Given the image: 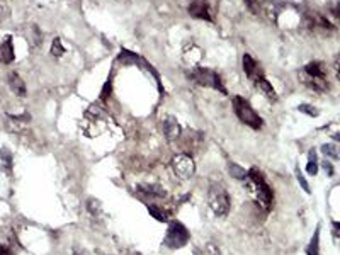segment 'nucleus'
Masks as SVG:
<instances>
[{
    "instance_id": "39448f33",
    "label": "nucleus",
    "mask_w": 340,
    "mask_h": 255,
    "mask_svg": "<svg viewBox=\"0 0 340 255\" xmlns=\"http://www.w3.org/2000/svg\"><path fill=\"white\" fill-rule=\"evenodd\" d=\"M189 230L185 228L182 223L179 221H170L167 233H165V245L172 250H177V248H182L184 245H187L189 242Z\"/></svg>"
},
{
    "instance_id": "c85d7f7f",
    "label": "nucleus",
    "mask_w": 340,
    "mask_h": 255,
    "mask_svg": "<svg viewBox=\"0 0 340 255\" xmlns=\"http://www.w3.org/2000/svg\"><path fill=\"white\" fill-rule=\"evenodd\" d=\"M322 167L325 168V172H327V175H333V168H332V165L328 162H323L322 163Z\"/></svg>"
},
{
    "instance_id": "a878e982",
    "label": "nucleus",
    "mask_w": 340,
    "mask_h": 255,
    "mask_svg": "<svg viewBox=\"0 0 340 255\" xmlns=\"http://www.w3.org/2000/svg\"><path fill=\"white\" fill-rule=\"evenodd\" d=\"M300 111H301V113H308L310 116H313V118L318 116V111L315 108H311V105H300Z\"/></svg>"
},
{
    "instance_id": "0eeeda50",
    "label": "nucleus",
    "mask_w": 340,
    "mask_h": 255,
    "mask_svg": "<svg viewBox=\"0 0 340 255\" xmlns=\"http://www.w3.org/2000/svg\"><path fill=\"white\" fill-rule=\"evenodd\" d=\"M187 10L194 19H203L208 20V23L213 20V10L208 0H190Z\"/></svg>"
},
{
    "instance_id": "4be33fe9",
    "label": "nucleus",
    "mask_w": 340,
    "mask_h": 255,
    "mask_svg": "<svg viewBox=\"0 0 340 255\" xmlns=\"http://www.w3.org/2000/svg\"><path fill=\"white\" fill-rule=\"evenodd\" d=\"M100 209H102V204H100V201L95 199V198H89V201H87V211L90 213V215H94V216L99 215Z\"/></svg>"
},
{
    "instance_id": "2f4dec72",
    "label": "nucleus",
    "mask_w": 340,
    "mask_h": 255,
    "mask_svg": "<svg viewBox=\"0 0 340 255\" xmlns=\"http://www.w3.org/2000/svg\"><path fill=\"white\" fill-rule=\"evenodd\" d=\"M337 78H338V82H340V63H337Z\"/></svg>"
},
{
    "instance_id": "473e14b6",
    "label": "nucleus",
    "mask_w": 340,
    "mask_h": 255,
    "mask_svg": "<svg viewBox=\"0 0 340 255\" xmlns=\"http://www.w3.org/2000/svg\"><path fill=\"white\" fill-rule=\"evenodd\" d=\"M335 140H340V135H335Z\"/></svg>"
},
{
    "instance_id": "6e6552de",
    "label": "nucleus",
    "mask_w": 340,
    "mask_h": 255,
    "mask_svg": "<svg viewBox=\"0 0 340 255\" xmlns=\"http://www.w3.org/2000/svg\"><path fill=\"white\" fill-rule=\"evenodd\" d=\"M243 70H245V75L248 80H252L253 83H257L259 80L265 78V72L264 68L259 65L257 60L252 58L250 55H243Z\"/></svg>"
},
{
    "instance_id": "1a4fd4ad",
    "label": "nucleus",
    "mask_w": 340,
    "mask_h": 255,
    "mask_svg": "<svg viewBox=\"0 0 340 255\" xmlns=\"http://www.w3.org/2000/svg\"><path fill=\"white\" fill-rule=\"evenodd\" d=\"M162 131L168 141H175L179 140L180 135H182V128L177 123V119L172 118V116H167L165 119L162 121Z\"/></svg>"
},
{
    "instance_id": "9b49d317",
    "label": "nucleus",
    "mask_w": 340,
    "mask_h": 255,
    "mask_svg": "<svg viewBox=\"0 0 340 255\" xmlns=\"http://www.w3.org/2000/svg\"><path fill=\"white\" fill-rule=\"evenodd\" d=\"M306 24L308 28L311 31H315V33H323V31H333V26L328 23V20L323 17V15H318V14H310L306 17Z\"/></svg>"
},
{
    "instance_id": "aec40b11",
    "label": "nucleus",
    "mask_w": 340,
    "mask_h": 255,
    "mask_svg": "<svg viewBox=\"0 0 340 255\" xmlns=\"http://www.w3.org/2000/svg\"><path fill=\"white\" fill-rule=\"evenodd\" d=\"M322 153L323 155H327L328 158H333V160H340V146L333 145V143H327V145H323Z\"/></svg>"
},
{
    "instance_id": "7ed1b4c3",
    "label": "nucleus",
    "mask_w": 340,
    "mask_h": 255,
    "mask_svg": "<svg viewBox=\"0 0 340 255\" xmlns=\"http://www.w3.org/2000/svg\"><path fill=\"white\" fill-rule=\"evenodd\" d=\"M208 203H209L211 211L220 218L226 216L228 213H230V208H231L230 196H228L226 189H223L221 185H213V187L209 189Z\"/></svg>"
},
{
    "instance_id": "393cba45",
    "label": "nucleus",
    "mask_w": 340,
    "mask_h": 255,
    "mask_svg": "<svg viewBox=\"0 0 340 255\" xmlns=\"http://www.w3.org/2000/svg\"><path fill=\"white\" fill-rule=\"evenodd\" d=\"M296 177H298V180H300L301 187L305 189L308 194H310V193H311V189H310V185H308L306 179H305V177H303V175H301V170H300V168H296Z\"/></svg>"
},
{
    "instance_id": "7c9ffc66",
    "label": "nucleus",
    "mask_w": 340,
    "mask_h": 255,
    "mask_svg": "<svg viewBox=\"0 0 340 255\" xmlns=\"http://www.w3.org/2000/svg\"><path fill=\"white\" fill-rule=\"evenodd\" d=\"M73 255H89V253H87V252H83L82 248H78V247H77V248H73Z\"/></svg>"
},
{
    "instance_id": "f257e3e1",
    "label": "nucleus",
    "mask_w": 340,
    "mask_h": 255,
    "mask_svg": "<svg viewBox=\"0 0 340 255\" xmlns=\"http://www.w3.org/2000/svg\"><path fill=\"white\" fill-rule=\"evenodd\" d=\"M245 187L250 194V198L255 201V204H259L262 209H269L272 204V189L269 187L267 180L262 175V172L257 167H252L248 170L247 179L243 180Z\"/></svg>"
},
{
    "instance_id": "5701e85b",
    "label": "nucleus",
    "mask_w": 340,
    "mask_h": 255,
    "mask_svg": "<svg viewBox=\"0 0 340 255\" xmlns=\"http://www.w3.org/2000/svg\"><path fill=\"white\" fill-rule=\"evenodd\" d=\"M51 55L55 56V58H60L63 53H65V48H63V45H61V39L60 38H55L53 39V42H51Z\"/></svg>"
},
{
    "instance_id": "ddd939ff",
    "label": "nucleus",
    "mask_w": 340,
    "mask_h": 255,
    "mask_svg": "<svg viewBox=\"0 0 340 255\" xmlns=\"http://www.w3.org/2000/svg\"><path fill=\"white\" fill-rule=\"evenodd\" d=\"M15 58V53H14V46H12V39L7 38L5 41L0 42V63H4V65H9V63H12Z\"/></svg>"
},
{
    "instance_id": "2eb2a0df",
    "label": "nucleus",
    "mask_w": 340,
    "mask_h": 255,
    "mask_svg": "<svg viewBox=\"0 0 340 255\" xmlns=\"http://www.w3.org/2000/svg\"><path fill=\"white\" fill-rule=\"evenodd\" d=\"M301 72H305L306 75H311V77H318V78H327V68L323 63L320 61H311L308 63V65L303 68Z\"/></svg>"
},
{
    "instance_id": "c756f323",
    "label": "nucleus",
    "mask_w": 340,
    "mask_h": 255,
    "mask_svg": "<svg viewBox=\"0 0 340 255\" xmlns=\"http://www.w3.org/2000/svg\"><path fill=\"white\" fill-rule=\"evenodd\" d=\"M0 255H10V250L5 245H0Z\"/></svg>"
},
{
    "instance_id": "f03ea898",
    "label": "nucleus",
    "mask_w": 340,
    "mask_h": 255,
    "mask_svg": "<svg viewBox=\"0 0 340 255\" xmlns=\"http://www.w3.org/2000/svg\"><path fill=\"white\" fill-rule=\"evenodd\" d=\"M233 111H235L237 118L252 130H260L264 126V119L257 114V111L252 108L245 97H240V95L233 97Z\"/></svg>"
},
{
    "instance_id": "cd10ccee",
    "label": "nucleus",
    "mask_w": 340,
    "mask_h": 255,
    "mask_svg": "<svg viewBox=\"0 0 340 255\" xmlns=\"http://www.w3.org/2000/svg\"><path fill=\"white\" fill-rule=\"evenodd\" d=\"M332 233L333 237L340 238V221H332Z\"/></svg>"
},
{
    "instance_id": "412c9836",
    "label": "nucleus",
    "mask_w": 340,
    "mask_h": 255,
    "mask_svg": "<svg viewBox=\"0 0 340 255\" xmlns=\"http://www.w3.org/2000/svg\"><path fill=\"white\" fill-rule=\"evenodd\" d=\"M228 172H230L233 179H240V180H245L248 174L247 170L242 165H238V163H228Z\"/></svg>"
},
{
    "instance_id": "f3484780",
    "label": "nucleus",
    "mask_w": 340,
    "mask_h": 255,
    "mask_svg": "<svg viewBox=\"0 0 340 255\" xmlns=\"http://www.w3.org/2000/svg\"><path fill=\"white\" fill-rule=\"evenodd\" d=\"M148 213H150V215L155 218L157 221H160V223H168L170 221V213L167 209L160 208V206L150 204V206H148Z\"/></svg>"
},
{
    "instance_id": "6ab92c4d",
    "label": "nucleus",
    "mask_w": 340,
    "mask_h": 255,
    "mask_svg": "<svg viewBox=\"0 0 340 255\" xmlns=\"http://www.w3.org/2000/svg\"><path fill=\"white\" fill-rule=\"evenodd\" d=\"M140 193L145 194L146 198H165V190L158 185H148V187H140Z\"/></svg>"
},
{
    "instance_id": "f8f14e48",
    "label": "nucleus",
    "mask_w": 340,
    "mask_h": 255,
    "mask_svg": "<svg viewBox=\"0 0 340 255\" xmlns=\"http://www.w3.org/2000/svg\"><path fill=\"white\" fill-rule=\"evenodd\" d=\"M245 2V5L248 7V10H250L252 14L259 15V17H269V9L270 5H267V2L265 0H243Z\"/></svg>"
},
{
    "instance_id": "dca6fc26",
    "label": "nucleus",
    "mask_w": 340,
    "mask_h": 255,
    "mask_svg": "<svg viewBox=\"0 0 340 255\" xmlns=\"http://www.w3.org/2000/svg\"><path fill=\"white\" fill-rule=\"evenodd\" d=\"M255 87H257V90H259L260 94H264L265 97H269L270 100L278 99V94H275L274 87L270 85V82L267 80V78H262V80H259L257 83H255Z\"/></svg>"
},
{
    "instance_id": "b1692460",
    "label": "nucleus",
    "mask_w": 340,
    "mask_h": 255,
    "mask_svg": "<svg viewBox=\"0 0 340 255\" xmlns=\"http://www.w3.org/2000/svg\"><path fill=\"white\" fill-rule=\"evenodd\" d=\"M306 172L310 175H316L318 172V165H316V157H315V152H310V162H308L306 165Z\"/></svg>"
},
{
    "instance_id": "bb28decb",
    "label": "nucleus",
    "mask_w": 340,
    "mask_h": 255,
    "mask_svg": "<svg viewBox=\"0 0 340 255\" xmlns=\"http://www.w3.org/2000/svg\"><path fill=\"white\" fill-rule=\"evenodd\" d=\"M111 94V78L108 82H105V85H104V90L100 92V100H105L108 99V95Z\"/></svg>"
},
{
    "instance_id": "20e7f679",
    "label": "nucleus",
    "mask_w": 340,
    "mask_h": 255,
    "mask_svg": "<svg viewBox=\"0 0 340 255\" xmlns=\"http://www.w3.org/2000/svg\"><path fill=\"white\" fill-rule=\"evenodd\" d=\"M189 78L194 83L201 85V87L216 89L218 92L226 94V89L223 87V82H221L220 75H218L216 72L208 70V68H194V70L189 73Z\"/></svg>"
},
{
    "instance_id": "a211bd4d",
    "label": "nucleus",
    "mask_w": 340,
    "mask_h": 255,
    "mask_svg": "<svg viewBox=\"0 0 340 255\" xmlns=\"http://www.w3.org/2000/svg\"><path fill=\"white\" fill-rule=\"evenodd\" d=\"M318 238H320V228L315 230V235H313L311 242L308 243L306 247V255H320V243H318Z\"/></svg>"
},
{
    "instance_id": "423d86ee",
    "label": "nucleus",
    "mask_w": 340,
    "mask_h": 255,
    "mask_svg": "<svg viewBox=\"0 0 340 255\" xmlns=\"http://www.w3.org/2000/svg\"><path fill=\"white\" fill-rule=\"evenodd\" d=\"M170 168L179 180H187L196 172V163L193 157L187 155V153H179L170 160Z\"/></svg>"
},
{
    "instance_id": "4468645a",
    "label": "nucleus",
    "mask_w": 340,
    "mask_h": 255,
    "mask_svg": "<svg viewBox=\"0 0 340 255\" xmlns=\"http://www.w3.org/2000/svg\"><path fill=\"white\" fill-rule=\"evenodd\" d=\"M9 87L15 95H19V97H24L26 95V83H24L23 78H20V75L17 72H10L9 73Z\"/></svg>"
},
{
    "instance_id": "9d476101",
    "label": "nucleus",
    "mask_w": 340,
    "mask_h": 255,
    "mask_svg": "<svg viewBox=\"0 0 340 255\" xmlns=\"http://www.w3.org/2000/svg\"><path fill=\"white\" fill-rule=\"evenodd\" d=\"M300 80H301L303 85H306L308 89L315 90V92H327L328 90V80L327 78H318V77L306 75L305 72L300 70Z\"/></svg>"
}]
</instances>
